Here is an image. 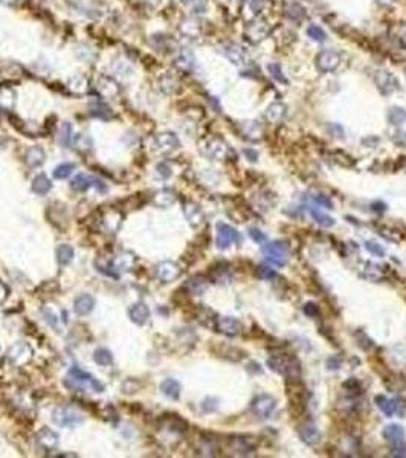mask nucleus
<instances>
[{
    "mask_svg": "<svg viewBox=\"0 0 406 458\" xmlns=\"http://www.w3.org/2000/svg\"><path fill=\"white\" fill-rule=\"evenodd\" d=\"M37 442H39L42 446H45L46 449L55 448L57 443H58V435H57L54 431H50V429H47V428H43V429L37 434Z\"/></svg>",
    "mask_w": 406,
    "mask_h": 458,
    "instance_id": "33",
    "label": "nucleus"
},
{
    "mask_svg": "<svg viewBox=\"0 0 406 458\" xmlns=\"http://www.w3.org/2000/svg\"><path fill=\"white\" fill-rule=\"evenodd\" d=\"M339 64H341V57L333 49H325L319 52L316 57V66L321 72H333L334 69H338Z\"/></svg>",
    "mask_w": 406,
    "mask_h": 458,
    "instance_id": "7",
    "label": "nucleus"
},
{
    "mask_svg": "<svg viewBox=\"0 0 406 458\" xmlns=\"http://www.w3.org/2000/svg\"><path fill=\"white\" fill-rule=\"evenodd\" d=\"M58 140H60V144L64 145V147L70 145V140H72V127H70V124H67V122H66V124H63V127L60 130Z\"/></svg>",
    "mask_w": 406,
    "mask_h": 458,
    "instance_id": "48",
    "label": "nucleus"
},
{
    "mask_svg": "<svg viewBox=\"0 0 406 458\" xmlns=\"http://www.w3.org/2000/svg\"><path fill=\"white\" fill-rule=\"evenodd\" d=\"M130 320L137 324V325H144L148 320H150V309L147 304L144 303H136L132 306V309L129 310Z\"/></svg>",
    "mask_w": 406,
    "mask_h": 458,
    "instance_id": "21",
    "label": "nucleus"
},
{
    "mask_svg": "<svg viewBox=\"0 0 406 458\" xmlns=\"http://www.w3.org/2000/svg\"><path fill=\"white\" fill-rule=\"evenodd\" d=\"M376 403L377 407L388 415L391 417L394 415L396 412H399V408H400V402L397 399H386L385 396H376Z\"/></svg>",
    "mask_w": 406,
    "mask_h": 458,
    "instance_id": "27",
    "label": "nucleus"
},
{
    "mask_svg": "<svg viewBox=\"0 0 406 458\" xmlns=\"http://www.w3.org/2000/svg\"><path fill=\"white\" fill-rule=\"evenodd\" d=\"M310 214H312V217H313V220L317 223V225H321V226H324V228H330V226H333L334 225V219L333 217H330V216H327V214H324V213H321V211H317V209H310Z\"/></svg>",
    "mask_w": 406,
    "mask_h": 458,
    "instance_id": "41",
    "label": "nucleus"
},
{
    "mask_svg": "<svg viewBox=\"0 0 406 458\" xmlns=\"http://www.w3.org/2000/svg\"><path fill=\"white\" fill-rule=\"evenodd\" d=\"M388 121L393 126H402L403 122H406V110L399 107V105H394L388 112Z\"/></svg>",
    "mask_w": 406,
    "mask_h": 458,
    "instance_id": "39",
    "label": "nucleus"
},
{
    "mask_svg": "<svg viewBox=\"0 0 406 458\" xmlns=\"http://www.w3.org/2000/svg\"><path fill=\"white\" fill-rule=\"evenodd\" d=\"M377 3H379L380 6H390V5L394 3V0H377Z\"/></svg>",
    "mask_w": 406,
    "mask_h": 458,
    "instance_id": "63",
    "label": "nucleus"
},
{
    "mask_svg": "<svg viewBox=\"0 0 406 458\" xmlns=\"http://www.w3.org/2000/svg\"><path fill=\"white\" fill-rule=\"evenodd\" d=\"M327 368L328 369H339L341 368V359L333 356V358H328L327 359Z\"/></svg>",
    "mask_w": 406,
    "mask_h": 458,
    "instance_id": "58",
    "label": "nucleus"
},
{
    "mask_svg": "<svg viewBox=\"0 0 406 458\" xmlns=\"http://www.w3.org/2000/svg\"><path fill=\"white\" fill-rule=\"evenodd\" d=\"M50 188H52V183L47 179L46 174H39V176H35V178H34V181H32V191L35 192V194L45 196V194H47V192L50 191Z\"/></svg>",
    "mask_w": 406,
    "mask_h": 458,
    "instance_id": "32",
    "label": "nucleus"
},
{
    "mask_svg": "<svg viewBox=\"0 0 406 458\" xmlns=\"http://www.w3.org/2000/svg\"><path fill=\"white\" fill-rule=\"evenodd\" d=\"M135 261H136L135 254H132V252H122L116 258V261H115V268H116V271H130L135 266Z\"/></svg>",
    "mask_w": 406,
    "mask_h": 458,
    "instance_id": "35",
    "label": "nucleus"
},
{
    "mask_svg": "<svg viewBox=\"0 0 406 458\" xmlns=\"http://www.w3.org/2000/svg\"><path fill=\"white\" fill-rule=\"evenodd\" d=\"M101 223L104 225V228L107 229V231L115 234V232H118V229L122 223V213L119 209L110 208L101 216Z\"/></svg>",
    "mask_w": 406,
    "mask_h": 458,
    "instance_id": "18",
    "label": "nucleus"
},
{
    "mask_svg": "<svg viewBox=\"0 0 406 458\" xmlns=\"http://www.w3.org/2000/svg\"><path fill=\"white\" fill-rule=\"evenodd\" d=\"M304 313L310 316V318H315V316H317V313H319V309H317V306L313 303H307L304 306Z\"/></svg>",
    "mask_w": 406,
    "mask_h": 458,
    "instance_id": "54",
    "label": "nucleus"
},
{
    "mask_svg": "<svg viewBox=\"0 0 406 458\" xmlns=\"http://www.w3.org/2000/svg\"><path fill=\"white\" fill-rule=\"evenodd\" d=\"M241 133L249 140H258L263 135V129L255 121H246L241 124Z\"/></svg>",
    "mask_w": 406,
    "mask_h": 458,
    "instance_id": "31",
    "label": "nucleus"
},
{
    "mask_svg": "<svg viewBox=\"0 0 406 458\" xmlns=\"http://www.w3.org/2000/svg\"><path fill=\"white\" fill-rule=\"evenodd\" d=\"M179 145H180L179 137L176 136L174 133H171V132L159 133L154 137V148H156L157 153H162V154L173 153L174 150L179 148Z\"/></svg>",
    "mask_w": 406,
    "mask_h": 458,
    "instance_id": "8",
    "label": "nucleus"
},
{
    "mask_svg": "<svg viewBox=\"0 0 406 458\" xmlns=\"http://www.w3.org/2000/svg\"><path fill=\"white\" fill-rule=\"evenodd\" d=\"M371 208H373V211H376V213L382 214V213H385L386 205H385L383 202H373V203H371Z\"/></svg>",
    "mask_w": 406,
    "mask_h": 458,
    "instance_id": "61",
    "label": "nucleus"
},
{
    "mask_svg": "<svg viewBox=\"0 0 406 458\" xmlns=\"http://www.w3.org/2000/svg\"><path fill=\"white\" fill-rule=\"evenodd\" d=\"M176 202V192L173 189H162L154 196V203L161 208H167Z\"/></svg>",
    "mask_w": 406,
    "mask_h": 458,
    "instance_id": "36",
    "label": "nucleus"
},
{
    "mask_svg": "<svg viewBox=\"0 0 406 458\" xmlns=\"http://www.w3.org/2000/svg\"><path fill=\"white\" fill-rule=\"evenodd\" d=\"M275 407H276V400L272 396H269V394H260V396H257L252 400V405H251L252 412L258 418H263V420H266V418H269L272 415Z\"/></svg>",
    "mask_w": 406,
    "mask_h": 458,
    "instance_id": "3",
    "label": "nucleus"
},
{
    "mask_svg": "<svg viewBox=\"0 0 406 458\" xmlns=\"http://www.w3.org/2000/svg\"><path fill=\"white\" fill-rule=\"evenodd\" d=\"M75 255V251L70 244H60L57 248V261L60 266H67V264L72 263Z\"/></svg>",
    "mask_w": 406,
    "mask_h": 458,
    "instance_id": "34",
    "label": "nucleus"
},
{
    "mask_svg": "<svg viewBox=\"0 0 406 458\" xmlns=\"http://www.w3.org/2000/svg\"><path fill=\"white\" fill-rule=\"evenodd\" d=\"M241 322L237 318H231V316H223V318H217L216 321V330L225 336H237L241 333Z\"/></svg>",
    "mask_w": 406,
    "mask_h": 458,
    "instance_id": "10",
    "label": "nucleus"
},
{
    "mask_svg": "<svg viewBox=\"0 0 406 458\" xmlns=\"http://www.w3.org/2000/svg\"><path fill=\"white\" fill-rule=\"evenodd\" d=\"M244 156L248 157V159H249L251 162H255V161L258 159V153H257L255 150H251V148L244 150Z\"/></svg>",
    "mask_w": 406,
    "mask_h": 458,
    "instance_id": "62",
    "label": "nucleus"
},
{
    "mask_svg": "<svg viewBox=\"0 0 406 458\" xmlns=\"http://www.w3.org/2000/svg\"><path fill=\"white\" fill-rule=\"evenodd\" d=\"M8 359L17 366L26 365L32 359V348L26 342H17L8 350Z\"/></svg>",
    "mask_w": 406,
    "mask_h": 458,
    "instance_id": "6",
    "label": "nucleus"
},
{
    "mask_svg": "<svg viewBox=\"0 0 406 458\" xmlns=\"http://www.w3.org/2000/svg\"><path fill=\"white\" fill-rule=\"evenodd\" d=\"M75 170V164H70V162H64V164H60L55 170H54V178L55 179H67L72 171Z\"/></svg>",
    "mask_w": 406,
    "mask_h": 458,
    "instance_id": "43",
    "label": "nucleus"
},
{
    "mask_svg": "<svg viewBox=\"0 0 406 458\" xmlns=\"http://www.w3.org/2000/svg\"><path fill=\"white\" fill-rule=\"evenodd\" d=\"M93 361L101 366H107L113 364V356L107 348H96L93 353Z\"/></svg>",
    "mask_w": 406,
    "mask_h": 458,
    "instance_id": "40",
    "label": "nucleus"
},
{
    "mask_svg": "<svg viewBox=\"0 0 406 458\" xmlns=\"http://www.w3.org/2000/svg\"><path fill=\"white\" fill-rule=\"evenodd\" d=\"M156 170H157V173L161 174L164 179L170 178V174H171V170H170V167H168L167 164H159Z\"/></svg>",
    "mask_w": 406,
    "mask_h": 458,
    "instance_id": "60",
    "label": "nucleus"
},
{
    "mask_svg": "<svg viewBox=\"0 0 406 458\" xmlns=\"http://www.w3.org/2000/svg\"><path fill=\"white\" fill-rule=\"evenodd\" d=\"M374 83H376V86L379 87V91H380L382 93H385V95H388V93H391V92H394V91L399 89V81H397V78H396L391 72H388V70H385V69L377 70L376 75H374Z\"/></svg>",
    "mask_w": 406,
    "mask_h": 458,
    "instance_id": "9",
    "label": "nucleus"
},
{
    "mask_svg": "<svg viewBox=\"0 0 406 458\" xmlns=\"http://www.w3.org/2000/svg\"><path fill=\"white\" fill-rule=\"evenodd\" d=\"M157 278L162 281V283H171V281L178 279L182 274V269L173 261H162L156 269Z\"/></svg>",
    "mask_w": 406,
    "mask_h": 458,
    "instance_id": "14",
    "label": "nucleus"
},
{
    "mask_svg": "<svg viewBox=\"0 0 406 458\" xmlns=\"http://www.w3.org/2000/svg\"><path fill=\"white\" fill-rule=\"evenodd\" d=\"M69 89L74 93H84L87 89H89V83H87V78L83 75H75L72 78H69L67 81Z\"/></svg>",
    "mask_w": 406,
    "mask_h": 458,
    "instance_id": "37",
    "label": "nucleus"
},
{
    "mask_svg": "<svg viewBox=\"0 0 406 458\" xmlns=\"http://www.w3.org/2000/svg\"><path fill=\"white\" fill-rule=\"evenodd\" d=\"M95 182V179H92V178H89V176H86V174H78V176H75V178L72 179V182H70V186H72V189H75V191H80V192H83V191H87L90 188V185Z\"/></svg>",
    "mask_w": 406,
    "mask_h": 458,
    "instance_id": "38",
    "label": "nucleus"
},
{
    "mask_svg": "<svg viewBox=\"0 0 406 458\" xmlns=\"http://www.w3.org/2000/svg\"><path fill=\"white\" fill-rule=\"evenodd\" d=\"M0 3L2 5H6V6H12L17 3V0H0Z\"/></svg>",
    "mask_w": 406,
    "mask_h": 458,
    "instance_id": "64",
    "label": "nucleus"
},
{
    "mask_svg": "<svg viewBox=\"0 0 406 458\" xmlns=\"http://www.w3.org/2000/svg\"><path fill=\"white\" fill-rule=\"evenodd\" d=\"M176 63H178V66L180 69L189 70L194 66V57H192V54H191L189 50H182L180 54H179V57H178V60H176Z\"/></svg>",
    "mask_w": 406,
    "mask_h": 458,
    "instance_id": "44",
    "label": "nucleus"
},
{
    "mask_svg": "<svg viewBox=\"0 0 406 458\" xmlns=\"http://www.w3.org/2000/svg\"><path fill=\"white\" fill-rule=\"evenodd\" d=\"M222 54L235 66H243L246 60H248L246 50L240 45H235V43H225L222 46Z\"/></svg>",
    "mask_w": 406,
    "mask_h": 458,
    "instance_id": "11",
    "label": "nucleus"
},
{
    "mask_svg": "<svg viewBox=\"0 0 406 458\" xmlns=\"http://www.w3.org/2000/svg\"><path fill=\"white\" fill-rule=\"evenodd\" d=\"M83 417L74 411L72 408H58L55 412H54V421L60 426H75L78 423H81Z\"/></svg>",
    "mask_w": 406,
    "mask_h": 458,
    "instance_id": "13",
    "label": "nucleus"
},
{
    "mask_svg": "<svg viewBox=\"0 0 406 458\" xmlns=\"http://www.w3.org/2000/svg\"><path fill=\"white\" fill-rule=\"evenodd\" d=\"M161 391L165 397L171 400H178L180 396V383L174 379H165L161 383Z\"/></svg>",
    "mask_w": 406,
    "mask_h": 458,
    "instance_id": "30",
    "label": "nucleus"
},
{
    "mask_svg": "<svg viewBox=\"0 0 406 458\" xmlns=\"http://www.w3.org/2000/svg\"><path fill=\"white\" fill-rule=\"evenodd\" d=\"M315 202H316L317 205L324 206V208L333 209V203H331V200H330L327 196H316V197H315Z\"/></svg>",
    "mask_w": 406,
    "mask_h": 458,
    "instance_id": "56",
    "label": "nucleus"
},
{
    "mask_svg": "<svg viewBox=\"0 0 406 458\" xmlns=\"http://www.w3.org/2000/svg\"><path fill=\"white\" fill-rule=\"evenodd\" d=\"M208 287V279L202 275H196L186 281L185 289L191 293V295H202Z\"/></svg>",
    "mask_w": 406,
    "mask_h": 458,
    "instance_id": "28",
    "label": "nucleus"
},
{
    "mask_svg": "<svg viewBox=\"0 0 406 458\" xmlns=\"http://www.w3.org/2000/svg\"><path fill=\"white\" fill-rule=\"evenodd\" d=\"M383 438L386 440L388 443H403V438H405V429L400 426V425H388L385 429H383Z\"/></svg>",
    "mask_w": 406,
    "mask_h": 458,
    "instance_id": "25",
    "label": "nucleus"
},
{
    "mask_svg": "<svg viewBox=\"0 0 406 458\" xmlns=\"http://www.w3.org/2000/svg\"><path fill=\"white\" fill-rule=\"evenodd\" d=\"M298 435L309 446H316L321 442V432L315 423H312V421H306V423L299 425L298 426Z\"/></svg>",
    "mask_w": 406,
    "mask_h": 458,
    "instance_id": "12",
    "label": "nucleus"
},
{
    "mask_svg": "<svg viewBox=\"0 0 406 458\" xmlns=\"http://www.w3.org/2000/svg\"><path fill=\"white\" fill-rule=\"evenodd\" d=\"M286 113H287V105L286 104L273 102V104L269 105L268 110H266V119L269 122H273V124H276V122H281L282 119H284Z\"/></svg>",
    "mask_w": 406,
    "mask_h": 458,
    "instance_id": "24",
    "label": "nucleus"
},
{
    "mask_svg": "<svg viewBox=\"0 0 406 458\" xmlns=\"http://www.w3.org/2000/svg\"><path fill=\"white\" fill-rule=\"evenodd\" d=\"M183 214H185L186 220L189 222V225H192V226L202 225V223H203V219H205L202 208H200L197 203L189 202V200L183 203Z\"/></svg>",
    "mask_w": 406,
    "mask_h": 458,
    "instance_id": "20",
    "label": "nucleus"
},
{
    "mask_svg": "<svg viewBox=\"0 0 406 458\" xmlns=\"http://www.w3.org/2000/svg\"><path fill=\"white\" fill-rule=\"evenodd\" d=\"M365 248L369 254H373L376 257H383L385 255V249L382 248V244H377L374 241H366L365 243Z\"/></svg>",
    "mask_w": 406,
    "mask_h": 458,
    "instance_id": "50",
    "label": "nucleus"
},
{
    "mask_svg": "<svg viewBox=\"0 0 406 458\" xmlns=\"http://www.w3.org/2000/svg\"><path fill=\"white\" fill-rule=\"evenodd\" d=\"M390 455H391V457H402V458H405V457H406V446H403V443H397V445L393 448V451H391Z\"/></svg>",
    "mask_w": 406,
    "mask_h": 458,
    "instance_id": "55",
    "label": "nucleus"
},
{
    "mask_svg": "<svg viewBox=\"0 0 406 458\" xmlns=\"http://www.w3.org/2000/svg\"><path fill=\"white\" fill-rule=\"evenodd\" d=\"M255 274L260 279H273L276 276V272L269 266H264V264H261V266L255 269Z\"/></svg>",
    "mask_w": 406,
    "mask_h": 458,
    "instance_id": "49",
    "label": "nucleus"
},
{
    "mask_svg": "<svg viewBox=\"0 0 406 458\" xmlns=\"http://www.w3.org/2000/svg\"><path fill=\"white\" fill-rule=\"evenodd\" d=\"M249 237H251L255 243H258V244H261V243L266 241V234L261 232L260 229H257V228H251V229H249Z\"/></svg>",
    "mask_w": 406,
    "mask_h": 458,
    "instance_id": "51",
    "label": "nucleus"
},
{
    "mask_svg": "<svg viewBox=\"0 0 406 458\" xmlns=\"http://www.w3.org/2000/svg\"><path fill=\"white\" fill-rule=\"evenodd\" d=\"M15 91L9 86H0V109L2 110H12L15 105Z\"/></svg>",
    "mask_w": 406,
    "mask_h": 458,
    "instance_id": "23",
    "label": "nucleus"
},
{
    "mask_svg": "<svg viewBox=\"0 0 406 458\" xmlns=\"http://www.w3.org/2000/svg\"><path fill=\"white\" fill-rule=\"evenodd\" d=\"M268 69H269V72H271V77L273 78V80H276L278 83H282V84H287L289 81H287V78H286V75L282 74V69H281V66L279 64H276V63H271L269 66H268Z\"/></svg>",
    "mask_w": 406,
    "mask_h": 458,
    "instance_id": "46",
    "label": "nucleus"
},
{
    "mask_svg": "<svg viewBox=\"0 0 406 458\" xmlns=\"http://www.w3.org/2000/svg\"><path fill=\"white\" fill-rule=\"evenodd\" d=\"M96 87H98V91L101 92L102 96H116L119 93L118 84L112 78H109V77H101L98 80V86Z\"/></svg>",
    "mask_w": 406,
    "mask_h": 458,
    "instance_id": "29",
    "label": "nucleus"
},
{
    "mask_svg": "<svg viewBox=\"0 0 406 458\" xmlns=\"http://www.w3.org/2000/svg\"><path fill=\"white\" fill-rule=\"evenodd\" d=\"M217 248L219 249H226L232 243H240V234L235 228L226 223H217Z\"/></svg>",
    "mask_w": 406,
    "mask_h": 458,
    "instance_id": "4",
    "label": "nucleus"
},
{
    "mask_svg": "<svg viewBox=\"0 0 406 458\" xmlns=\"http://www.w3.org/2000/svg\"><path fill=\"white\" fill-rule=\"evenodd\" d=\"M268 366L275 373L284 376L286 379H299L301 365L295 356L290 355H273L268 359Z\"/></svg>",
    "mask_w": 406,
    "mask_h": 458,
    "instance_id": "1",
    "label": "nucleus"
},
{
    "mask_svg": "<svg viewBox=\"0 0 406 458\" xmlns=\"http://www.w3.org/2000/svg\"><path fill=\"white\" fill-rule=\"evenodd\" d=\"M249 6L255 14H258L264 9V6H266V0H251Z\"/></svg>",
    "mask_w": 406,
    "mask_h": 458,
    "instance_id": "53",
    "label": "nucleus"
},
{
    "mask_svg": "<svg viewBox=\"0 0 406 458\" xmlns=\"http://www.w3.org/2000/svg\"><path fill=\"white\" fill-rule=\"evenodd\" d=\"M203 153L214 161H223L229 153V147L220 137H209L203 144Z\"/></svg>",
    "mask_w": 406,
    "mask_h": 458,
    "instance_id": "5",
    "label": "nucleus"
},
{
    "mask_svg": "<svg viewBox=\"0 0 406 458\" xmlns=\"http://www.w3.org/2000/svg\"><path fill=\"white\" fill-rule=\"evenodd\" d=\"M8 296H9V289L6 287V284L5 283H2L0 281V304H3L6 299H8Z\"/></svg>",
    "mask_w": 406,
    "mask_h": 458,
    "instance_id": "59",
    "label": "nucleus"
},
{
    "mask_svg": "<svg viewBox=\"0 0 406 458\" xmlns=\"http://www.w3.org/2000/svg\"><path fill=\"white\" fill-rule=\"evenodd\" d=\"M307 35L312 40H315V42H325L327 40L325 31L321 26H317V25H310L307 28Z\"/></svg>",
    "mask_w": 406,
    "mask_h": 458,
    "instance_id": "45",
    "label": "nucleus"
},
{
    "mask_svg": "<svg viewBox=\"0 0 406 458\" xmlns=\"http://www.w3.org/2000/svg\"><path fill=\"white\" fill-rule=\"evenodd\" d=\"M95 307V298L89 293H81L74 301V312L80 316L89 315Z\"/></svg>",
    "mask_w": 406,
    "mask_h": 458,
    "instance_id": "19",
    "label": "nucleus"
},
{
    "mask_svg": "<svg viewBox=\"0 0 406 458\" xmlns=\"http://www.w3.org/2000/svg\"><path fill=\"white\" fill-rule=\"evenodd\" d=\"M161 421H162L164 428L174 431V432H185L188 429V423L178 414H165Z\"/></svg>",
    "mask_w": 406,
    "mask_h": 458,
    "instance_id": "22",
    "label": "nucleus"
},
{
    "mask_svg": "<svg viewBox=\"0 0 406 458\" xmlns=\"http://www.w3.org/2000/svg\"><path fill=\"white\" fill-rule=\"evenodd\" d=\"M268 34H269V26L261 19L254 20L252 23L248 25V28H246V37H248L252 43H258L264 40L268 37Z\"/></svg>",
    "mask_w": 406,
    "mask_h": 458,
    "instance_id": "16",
    "label": "nucleus"
},
{
    "mask_svg": "<svg viewBox=\"0 0 406 458\" xmlns=\"http://www.w3.org/2000/svg\"><path fill=\"white\" fill-rule=\"evenodd\" d=\"M261 254L263 257L266 258L268 261H271L275 266H284L287 264V260H289V255H290V251H289V246L282 241H271L268 244H264L261 248Z\"/></svg>",
    "mask_w": 406,
    "mask_h": 458,
    "instance_id": "2",
    "label": "nucleus"
},
{
    "mask_svg": "<svg viewBox=\"0 0 406 458\" xmlns=\"http://www.w3.org/2000/svg\"><path fill=\"white\" fill-rule=\"evenodd\" d=\"M161 87L164 89L165 93H174L176 91H178V81L170 75H165V77L161 78Z\"/></svg>",
    "mask_w": 406,
    "mask_h": 458,
    "instance_id": "47",
    "label": "nucleus"
},
{
    "mask_svg": "<svg viewBox=\"0 0 406 458\" xmlns=\"http://www.w3.org/2000/svg\"><path fill=\"white\" fill-rule=\"evenodd\" d=\"M69 376L72 377L74 380L80 382V383H86V385H89L90 388H92V390H95L96 393H102V391H104V385H102L99 380H96L92 374H89L87 371H83V369H81V368H78V366H72V368H70Z\"/></svg>",
    "mask_w": 406,
    "mask_h": 458,
    "instance_id": "15",
    "label": "nucleus"
},
{
    "mask_svg": "<svg viewBox=\"0 0 406 458\" xmlns=\"http://www.w3.org/2000/svg\"><path fill=\"white\" fill-rule=\"evenodd\" d=\"M359 386H361V385H359L358 379H355V377H351L350 380H347V382L344 383V388L348 390V391H358Z\"/></svg>",
    "mask_w": 406,
    "mask_h": 458,
    "instance_id": "57",
    "label": "nucleus"
},
{
    "mask_svg": "<svg viewBox=\"0 0 406 458\" xmlns=\"http://www.w3.org/2000/svg\"><path fill=\"white\" fill-rule=\"evenodd\" d=\"M90 113H92L93 116H96V118H104V119H109V118L113 116V115H112V110H110L105 104H102V102H95V104H92V105H90Z\"/></svg>",
    "mask_w": 406,
    "mask_h": 458,
    "instance_id": "42",
    "label": "nucleus"
},
{
    "mask_svg": "<svg viewBox=\"0 0 406 458\" xmlns=\"http://www.w3.org/2000/svg\"><path fill=\"white\" fill-rule=\"evenodd\" d=\"M45 159H46V156H45L43 148H42V147H37V145L28 148V151H26V154H25V162H26L29 167H32V168L40 167V165L45 162Z\"/></svg>",
    "mask_w": 406,
    "mask_h": 458,
    "instance_id": "26",
    "label": "nucleus"
},
{
    "mask_svg": "<svg viewBox=\"0 0 406 458\" xmlns=\"http://www.w3.org/2000/svg\"><path fill=\"white\" fill-rule=\"evenodd\" d=\"M257 440L252 437H246V435H235L229 438V446H231L232 451L244 455L248 452H252L257 448Z\"/></svg>",
    "mask_w": 406,
    "mask_h": 458,
    "instance_id": "17",
    "label": "nucleus"
},
{
    "mask_svg": "<svg viewBox=\"0 0 406 458\" xmlns=\"http://www.w3.org/2000/svg\"><path fill=\"white\" fill-rule=\"evenodd\" d=\"M298 9H301V6L296 5V3H293V5L287 9V15L292 17L293 20H301L303 17H304V12H296Z\"/></svg>",
    "mask_w": 406,
    "mask_h": 458,
    "instance_id": "52",
    "label": "nucleus"
}]
</instances>
